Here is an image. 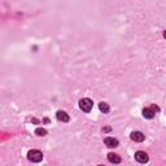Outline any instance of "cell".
I'll use <instances>...</instances> for the list:
<instances>
[{
	"mask_svg": "<svg viewBox=\"0 0 166 166\" xmlns=\"http://www.w3.org/2000/svg\"><path fill=\"white\" fill-rule=\"evenodd\" d=\"M135 160L137 162H140V164H146V162H148V160H149V157H148V154L146 153V152L137 151L135 153Z\"/></svg>",
	"mask_w": 166,
	"mask_h": 166,
	"instance_id": "3957f363",
	"label": "cell"
},
{
	"mask_svg": "<svg viewBox=\"0 0 166 166\" xmlns=\"http://www.w3.org/2000/svg\"><path fill=\"white\" fill-rule=\"evenodd\" d=\"M56 117H57V119L59 121H61V122H69V116L66 114L65 112H62V110H59L57 114H56Z\"/></svg>",
	"mask_w": 166,
	"mask_h": 166,
	"instance_id": "8992f818",
	"label": "cell"
},
{
	"mask_svg": "<svg viewBox=\"0 0 166 166\" xmlns=\"http://www.w3.org/2000/svg\"><path fill=\"white\" fill-rule=\"evenodd\" d=\"M108 160L112 162V164H119L121 162V157L116 153H109L108 154Z\"/></svg>",
	"mask_w": 166,
	"mask_h": 166,
	"instance_id": "52a82bcc",
	"label": "cell"
},
{
	"mask_svg": "<svg viewBox=\"0 0 166 166\" xmlns=\"http://www.w3.org/2000/svg\"><path fill=\"white\" fill-rule=\"evenodd\" d=\"M151 109H152V112H153L154 114H156L157 112H160V108H158L156 104H153V105H152V107H151Z\"/></svg>",
	"mask_w": 166,
	"mask_h": 166,
	"instance_id": "8fae6325",
	"label": "cell"
},
{
	"mask_svg": "<svg viewBox=\"0 0 166 166\" xmlns=\"http://www.w3.org/2000/svg\"><path fill=\"white\" fill-rule=\"evenodd\" d=\"M92 101L90 100V99H82V100L79 101V108L82 109L83 112H86V113H88V112H91V109H92Z\"/></svg>",
	"mask_w": 166,
	"mask_h": 166,
	"instance_id": "7a4b0ae2",
	"label": "cell"
},
{
	"mask_svg": "<svg viewBox=\"0 0 166 166\" xmlns=\"http://www.w3.org/2000/svg\"><path fill=\"white\" fill-rule=\"evenodd\" d=\"M144 139H146V136H144L140 131H134L131 134V140H134V142L142 143V142H144Z\"/></svg>",
	"mask_w": 166,
	"mask_h": 166,
	"instance_id": "277c9868",
	"label": "cell"
},
{
	"mask_svg": "<svg viewBox=\"0 0 166 166\" xmlns=\"http://www.w3.org/2000/svg\"><path fill=\"white\" fill-rule=\"evenodd\" d=\"M35 134H37V135H39V136H44L45 134H47V130H44V129H37L35 130Z\"/></svg>",
	"mask_w": 166,
	"mask_h": 166,
	"instance_id": "30bf717a",
	"label": "cell"
},
{
	"mask_svg": "<svg viewBox=\"0 0 166 166\" xmlns=\"http://www.w3.org/2000/svg\"><path fill=\"white\" fill-rule=\"evenodd\" d=\"M164 38L166 39V31H164Z\"/></svg>",
	"mask_w": 166,
	"mask_h": 166,
	"instance_id": "7c38bea8",
	"label": "cell"
},
{
	"mask_svg": "<svg viewBox=\"0 0 166 166\" xmlns=\"http://www.w3.org/2000/svg\"><path fill=\"white\" fill-rule=\"evenodd\" d=\"M99 109H100V110L103 112V113H109V110H110L109 105H108L107 103H104V101H103V103L99 104Z\"/></svg>",
	"mask_w": 166,
	"mask_h": 166,
	"instance_id": "9c48e42d",
	"label": "cell"
},
{
	"mask_svg": "<svg viewBox=\"0 0 166 166\" xmlns=\"http://www.w3.org/2000/svg\"><path fill=\"white\" fill-rule=\"evenodd\" d=\"M27 158H29L31 162H40L43 160V154H42V152L38 149H31L29 153H27Z\"/></svg>",
	"mask_w": 166,
	"mask_h": 166,
	"instance_id": "6da1fadb",
	"label": "cell"
},
{
	"mask_svg": "<svg viewBox=\"0 0 166 166\" xmlns=\"http://www.w3.org/2000/svg\"><path fill=\"white\" fill-rule=\"evenodd\" d=\"M99 166H104V165H99Z\"/></svg>",
	"mask_w": 166,
	"mask_h": 166,
	"instance_id": "4fadbf2b",
	"label": "cell"
},
{
	"mask_svg": "<svg viewBox=\"0 0 166 166\" xmlns=\"http://www.w3.org/2000/svg\"><path fill=\"white\" fill-rule=\"evenodd\" d=\"M104 143H105V146L109 147V148H116V147H118V140L114 139V137H105V139H104Z\"/></svg>",
	"mask_w": 166,
	"mask_h": 166,
	"instance_id": "5b68a950",
	"label": "cell"
},
{
	"mask_svg": "<svg viewBox=\"0 0 166 166\" xmlns=\"http://www.w3.org/2000/svg\"><path fill=\"white\" fill-rule=\"evenodd\" d=\"M143 116L146 118H148V119H152L154 117V113L152 112L151 108H146V109H143Z\"/></svg>",
	"mask_w": 166,
	"mask_h": 166,
	"instance_id": "ba28073f",
	"label": "cell"
}]
</instances>
